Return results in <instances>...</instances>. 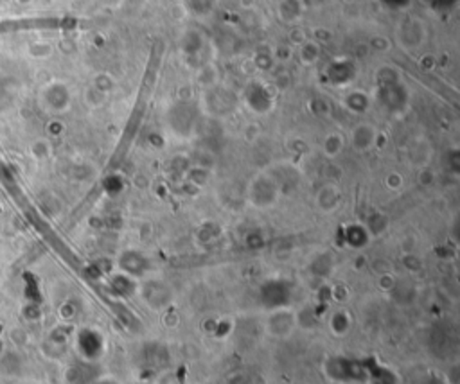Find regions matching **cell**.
<instances>
[{
    "label": "cell",
    "mask_w": 460,
    "mask_h": 384,
    "mask_svg": "<svg viewBox=\"0 0 460 384\" xmlns=\"http://www.w3.org/2000/svg\"><path fill=\"white\" fill-rule=\"evenodd\" d=\"M354 65L349 60H342V62H335L329 66V79L337 85H343L349 81L354 79Z\"/></svg>",
    "instance_id": "obj_4"
},
{
    "label": "cell",
    "mask_w": 460,
    "mask_h": 384,
    "mask_svg": "<svg viewBox=\"0 0 460 384\" xmlns=\"http://www.w3.org/2000/svg\"><path fill=\"white\" fill-rule=\"evenodd\" d=\"M349 138H351V146L354 147V151H370L374 147L376 138H378V129L372 124H356L354 128L351 129V133H349Z\"/></svg>",
    "instance_id": "obj_3"
},
{
    "label": "cell",
    "mask_w": 460,
    "mask_h": 384,
    "mask_svg": "<svg viewBox=\"0 0 460 384\" xmlns=\"http://www.w3.org/2000/svg\"><path fill=\"white\" fill-rule=\"evenodd\" d=\"M398 38L404 51H417L426 40V29L419 18H408L399 25Z\"/></svg>",
    "instance_id": "obj_2"
},
{
    "label": "cell",
    "mask_w": 460,
    "mask_h": 384,
    "mask_svg": "<svg viewBox=\"0 0 460 384\" xmlns=\"http://www.w3.org/2000/svg\"><path fill=\"white\" fill-rule=\"evenodd\" d=\"M410 0H383V4L387 8H392V10H399V8H404Z\"/></svg>",
    "instance_id": "obj_9"
},
{
    "label": "cell",
    "mask_w": 460,
    "mask_h": 384,
    "mask_svg": "<svg viewBox=\"0 0 460 384\" xmlns=\"http://www.w3.org/2000/svg\"><path fill=\"white\" fill-rule=\"evenodd\" d=\"M318 57V47L315 43H308L304 45V49H300V60L304 62V65H313Z\"/></svg>",
    "instance_id": "obj_8"
},
{
    "label": "cell",
    "mask_w": 460,
    "mask_h": 384,
    "mask_svg": "<svg viewBox=\"0 0 460 384\" xmlns=\"http://www.w3.org/2000/svg\"><path fill=\"white\" fill-rule=\"evenodd\" d=\"M369 103H370L369 97H367L365 94H360V92H352V94L347 95L346 99L347 108L356 112V114H363V112H367V110H369Z\"/></svg>",
    "instance_id": "obj_6"
},
{
    "label": "cell",
    "mask_w": 460,
    "mask_h": 384,
    "mask_svg": "<svg viewBox=\"0 0 460 384\" xmlns=\"http://www.w3.org/2000/svg\"><path fill=\"white\" fill-rule=\"evenodd\" d=\"M343 147V138L340 133H329V137L326 138V144H324V149H326V155L328 157H337L340 155Z\"/></svg>",
    "instance_id": "obj_7"
},
{
    "label": "cell",
    "mask_w": 460,
    "mask_h": 384,
    "mask_svg": "<svg viewBox=\"0 0 460 384\" xmlns=\"http://www.w3.org/2000/svg\"><path fill=\"white\" fill-rule=\"evenodd\" d=\"M243 101L247 103L248 108L256 114H266L270 112L274 105V95L259 81H250L245 90H243Z\"/></svg>",
    "instance_id": "obj_1"
},
{
    "label": "cell",
    "mask_w": 460,
    "mask_h": 384,
    "mask_svg": "<svg viewBox=\"0 0 460 384\" xmlns=\"http://www.w3.org/2000/svg\"><path fill=\"white\" fill-rule=\"evenodd\" d=\"M302 10L304 8L300 0H282L279 8L280 16L285 22H299Z\"/></svg>",
    "instance_id": "obj_5"
}]
</instances>
